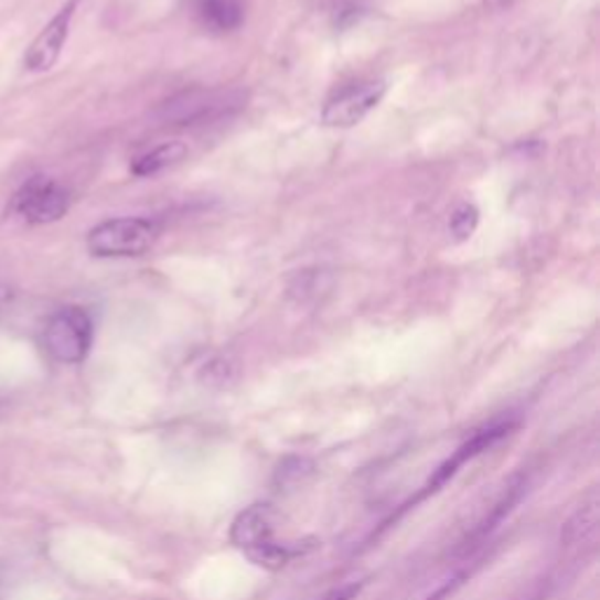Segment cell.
Instances as JSON below:
<instances>
[{"label": "cell", "mask_w": 600, "mask_h": 600, "mask_svg": "<svg viewBox=\"0 0 600 600\" xmlns=\"http://www.w3.org/2000/svg\"><path fill=\"white\" fill-rule=\"evenodd\" d=\"M231 542L239 551L247 554L256 566L277 570L300 554L291 544L279 542L275 537L272 512L268 504H251L244 510L231 528Z\"/></svg>", "instance_id": "1"}, {"label": "cell", "mask_w": 600, "mask_h": 600, "mask_svg": "<svg viewBox=\"0 0 600 600\" xmlns=\"http://www.w3.org/2000/svg\"><path fill=\"white\" fill-rule=\"evenodd\" d=\"M160 237L156 221L141 216L110 218L94 225L87 235V249L97 258H137L153 249Z\"/></svg>", "instance_id": "2"}, {"label": "cell", "mask_w": 600, "mask_h": 600, "mask_svg": "<svg viewBox=\"0 0 600 600\" xmlns=\"http://www.w3.org/2000/svg\"><path fill=\"white\" fill-rule=\"evenodd\" d=\"M244 106V94L233 89H188L164 101L160 118L167 125H204L231 116Z\"/></svg>", "instance_id": "3"}, {"label": "cell", "mask_w": 600, "mask_h": 600, "mask_svg": "<svg viewBox=\"0 0 600 600\" xmlns=\"http://www.w3.org/2000/svg\"><path fill=\"white\" fill-rule=\"evenodd\" d=\"M94 341V324L87 310L66 306L56 310L45 326V347L60 364H81L87 360Z\"/></svg>", "instance_id": "4"}, {"label": "cell", "mask_w": 600, "mask_h": 600, "mask_svg": "<svg viewBox=\"0 0 600 600\" xmlns=\"http://www.w3.org/2000/svg\"><path fill=\"white\" fill-rule=\"evenodd\" d=\"M387 94L385 81H360L335 89L322 108L326 127L347 129L360 125L373 108H378Z\"/></svg>", "instance_id": "5"}, {"label": "cell", "mask_w": 600, "mask_h": 600, "mask_svg": "<svg viewBox=\"0 0 600 600\" xmlns=\"http://www.w3.org/2000/svg\"><path fill=\"white\" fill-rule=\"evenodd\" d=\"M68 206L71 195L62 183L45 176H33L17 193L12 210L33 225H45L60 221L68 212Z\"/></svg>", "instance_id": "6"}, {"label": "cell", "mask_w": 600, "mask_h": 600, "mask_svg": "<svg viewBox=\"0 0 600 600\" xmlns=\"http://www.w3.org/2000/svg\"><path fill=\"white\" fill-rule=\"evenodd\" d=\"M75 8H78V0H68V3L50 19L47 26L35 35V41L31 43L24 56V66L29 71L45 73L56 64V60H60V54L68 41Z\"/></svg>", "instance_id": "7"}, {"label": "cell", "mask_w": 600, "mask_h": 600, "mask_svg": "<svg viewBox=\"0 0 600 600\" xmlns=\"http://www.w3.org/2000/svg\"><path fill=\"white\" fill-rule=\"evenodd\" d=\"M200 24L212 33H231L244 22L242 0H197Z\"/></svg>", "instance_id": "8"}, {"label": "cell", "mask_w": 600, "mask_h": 600, "mask_svg": "<svg viewBox=\"0 0 600 600\" xmlns=\"http://www.w3.org/2000/svg\"><path fill=\"white\" fill-rule=\"evenodd\" d=\"M598 523H600V500H598V495L593 491L570 514V518L566 523H562L560 542L566 544V547H575V544H585V542H589L596 535Z\"/></svg>", "instance_id": "9"}, {"label": "cell", "mask_w": 600, "mask_h": 600, "mask_svg": "<svg viewBox=\"0 0 600 600\" xmlns=\"http://www.w3.org/2000/svg\"><path fill=\"white\" fill-rule=\"evenodd\" d=\"M185 156H188L185 143H181V141L162 143V146L150 150V153L135 160V164H131V174H135V176H156V174L164 172V169L181 162Z\"/></svg>", "instance_id": "10"}, {"label": "cell", "mask_w": 600, "mask_h": 600, "mask_svg": "<svg viewBox=\"0 0 600 600\" xmlns=\"http://www.w3.org/2000/svg\"><path fill=\"white\" fill-rule=\"evenodd\" d=\"M476 225H479V210L474 204L462 202L456 206L453 214H450L448 231H450V235H453L456 242H464L474 235Z\"/></svg>", "instance_id": "11"}, {"label": "cell", "mask_w": 600, "mask_h": 600, "mask_svg": "<svg viewBox=\"0 0 600 600\" xmlns=\"http://www.w3.org/2000/svg\"><path fill=\"white\" fill-rule=\"evenodd\" d=\"M324 277H329L324 270H303L296 277V281H293L289 291H291V296H298V300L314 298L317 291L322 293V291L329 289V287L322 285Z\"/></svg>", "instance_id": "12"}, {"label": "cell", "mask_w": 600, "mask_h": 600, "mask_svg": "<svg viewBox=\"0 0 600 600\" xmlns=\"http://www.w3.org/2000/svg\"><path fill=\"white\" fill-rule=\"evenodd\" d=\"M362 589H364L362 581H347V585L331 589L329 593H324L319 600H356V596L362 593Z\"/></svg>", "instance_id": "13"}, {"label": "cell", "mask_w": 600, "mask_h": 600, "mask_svg": "<svg viewBox=\"0 0 600 600\" xmlns=\"http://www.w3.org/2000/svg\"><path fill=\"white\" fill-rule=\"evenodd\" d=\"M514 3V0H483V6L488 8V10H504V8H510Z\"/></svg>", "instance_id": "14"}]
</instances>
